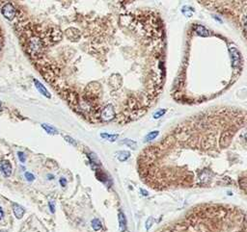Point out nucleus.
<instances>
[{"mask_svg": "<svg viewBox=\"0 0 247 232\" xmlns=\"http://www.w3.org/2000/svg\"><path fill=\"white\" fill-rule=\"evenodd\" d=\"M125 143L127 144V145H128L129 147H131V148H135V147H136V144L133 143L131 140H127V141L125 142Z\"/></svg>", "mask_w": 247, "mask_h": 232, "instance_id": "6ab92c4d", "label": "nucleus"}, {"mask_svg": "<svg viewBox=\"0 0 247 232\" xmlns=\"http://www.w3.org/2000/svg\"><path fill=\"white\" fill-rule=\"evenodd\" d=\"M155 232H247V211L229 204H202Z\"/></svg>", "mask_w": 247, "mask_h": 232, "instance_id": "f257e3e1", "label": "nucleus"}, {"mask_svg": "<svg viewBox=\"0 0 247 232\" xmlns=\"http://www.w3.org/2000/svg\"><path fill=\"white\" fill-rule=\"evenodd\" d=\"M2 16L8 20H12L16 16V8L12 5L11 3H7L6 5H4L1 9Z\"/></svg>", "mask_w": 247, "mask_h": 232, "instance_id": "f03ea898", "label": "nucleus"}, {"mask_svg": "<svg viewBox=\"0 0 247 232\" xmlns=\"http://www.w3.org/2000/svg\"><path fill=\"white\" fill-rule=\"evenodd\" d=\"M0 107H1V103H0Z\"/></svg>", "mask_w": 247, "mask_h": 232, "instance_id": "5701e85b", "label": "nucleus"}, {"mask_svg": "<svg viewBox=\"0 0 247 232\" xmlns=\"http://www.w3.org/2000/svg\"><path fill=\"white\" fill-rule=\"evenodd\" d=\"M12 210H13V213L15 215V217L16 219H19V220H20L25 214V209L19 203H15V202L12 203Z\"/></svg>", "mask_w": 247, "mask_h": 232, "instance_id": "423d86ee", "label": "nucleus"}, {"mask_svg": "<svg viewBox=\"0 0 247 232\" xmlns=\"http://www.w3.org/2000/svg\"><path fill=\"white\" fill-rule=\"evenodd\" d=\"M65 140H66L68 143H70L72 144V145H76V143H75V141L73 140L72 138H71V137H69V136H65Z\"/></svg>", "mask_w": 247, "mask_h": 232, "instance_id": "a211bd4d", "label": "nucleus"}, {"mask_svg": "<svg viewBox=\"0 0 247 232\" xmlns=\"http://www.w3.org/2000/svg\"><path fill=\"white\" fill-rule=\"evenodd\" d=\"M42 127L44 128V129L49 133V134H51V135H54V134H57L58 131L56 128H54L53 126L49 125V124H46V123H43L42 124Z\"/></svg>", "mask_w": 247, "mask_h": 232, "instance_id": "6e6552de", "label": "nucleus"}, {"mask_svg": "<svg viewBox=\"0 0 247 232\" xmlns=\"http://www.w3.org/2000/svg\"><path fill=\"white\" fill-rule=\"evenodd\" d=\"M158 135V131H154V132H151L150 134L147 135L146 137V141H151V140H154L157 138V136Z\"/></svg>", "mask_w": 247, "mask_h": 232, "instance_id": "9b49d317", "label": "nucleus"}, {"mask_svg": "<svg viewBox=\"0 0 247 232\" xmlns=\"http://www.w3.org/2000/svg\"><path fill=\"white\" fill-rule=\"evenodd\" d=\"M47 177H49V180H51V179H53V178H54V176H53L52 174H49V175H47Z\"/></svg>", "mask_w": 247, "mask_h": 232, "instance_id": "4be33fe9", "label": "nucleus"}, {"mask_svg": "<svg viewBox=\"0 0 247 232\" xmlns=\"http://www.w3.org/2000/svg\"><path fill=\"white\" fill-rule=\"evenodd\" d=\"M0 170H1L2 173L4 174V176L6 177H10L12 175V171H13V168L11 163L8 160H3L0 164Z\"/></svg>", "mask_w": 247, "mask_h": 232, "instance_id": "20e7f679", "label": "nucleus"}, {"mask_svg": "<svg viewBox=\"0 0 247 232\" xmlns=\"http://www.w3.org/2000/svg\"><path fill=\"white\" fill-rule=\"evenodd\" d=\"M3 218H4V211L2 207H0V220H2Z\"/></svg>", "mask_w": 247, "mask_h": 232, "instance_id": "412c9836", "label": "nucleus"}, {"mask_svg": "<svg viewBox=\"0 0 247 232\" xmlns=\"http://www.w3.org/2000/svg\"><path fill=\"white\" fill-rule=\"evenodd\" d=\"M119 221H120V225H121V227L124 229L125 228V217L123 214H120V218H119Z\"/></svg>", "mask_w": 247, "mask_h": 232, "instance_id": "dca6fc26", "label": "nucleus"}, {"mask_svg": "<svg viewBox=\"0 0 247 232\" xmlns=\"http://www.w3.org/2000/svg\"><path fill=\"white\" fill-rule=\"evenodd\" d=\"M165 112H166L165 110H160L159 112H157V113L154 115V118H155V119H157V118H160V117H161L162 115H164V114H165Z\"/></svg>", "mask_w": 247, "mask_h": 232, "instance_id": "aec40b11", "label": "nucleus"}, {"mask_svg": "<svg viewBox=\"0 0 247 232\" xmlns=\"http://www.w3.org/2000/svg\"><path fill=\"white\" fill-rule=\"evenodd\" d=\"M120 154H122V155H120L118 157L120 161H125L129 157V152H128V151H121Z\"/></svg>", "mask_w": 247, "mask_h": 232, "instance_id": "f8f14e48", "label": "nucleus"}, {"mask_svg": "<svg viewBox=\"0 0 247 232\" xmlns=\"http://www.w3.org/2000/svg\"><path fill=\"white\" fill-rule=\"evenodd\" d=\"M33 82H34V85H35L36 89H37L38 91H39V93H42L43 96H46V97H47V98H49V97H50V93H49V92L47 91L46 88L45 86L40 82V81H38L37 79H34V80H33Z\"/></svg>", "mask_w": 247, "mask_h": 232, "instance_id": "0eeeda50", "label": "nucleus"}, {"mask_svg": "<svg viewBox=\"0 0 247 232\" xmlns=\"http://www.w3.org/2000/svg\"><path fill=\"white\" fill-rule=\"evenodd\" d=\"M49 207L50 212L53 214V213L55 212V202H54L53 200H50V201H49Z\"/></svg>", "mask_w": 247, "mask_h": 232, "instance_id": "2eb2a0df", "label": "nucleus"}, {"mask_svg": "<svg viewBox=\"0 0 247 232\" xmlns=\"http://www.w3.org/2000/svg\"><path fill=\"white\" fill-rule=\"evenodd\" d=\"M24 176H25V178H26L27 181H29V182H32V181L35 180V176H34V174L31 173H29V171H26V173H24Z\"/></svg>", "mask_w": 247, "mask_h": 232, "instance_id": "ddd939ff", "label": "nucleus"}, {"mask_svg": "<svg viewBox=\"0 0 247 232\" xmlns=\"http://www.w3.org/2000/svg\"><path fill=\"white\" fill-rule=\"evenodd\" d=\"M18 157L19 159V161L21 163H25V161H26V156H25V154L23 152H21V151H19L18 152Z\"/></svg>", "mask_w": 247, "mask_h": 232, "instance_id": "4468645a", "label": "nucleus"}, {"mask_svg": "<svg viewBox=\"0 0 247 232\" xmlns=\"http://www.w3.org/2000/svg\"><path fill=\"white\" fill-rule=\"evenodd\" d=\"M59 183H60V185H61L63 188H65V187L67 186V183L68 182H67V179L65 178V177H61V178L59 179Z\"/></svg>", "mask_w": 247, "mask_h": 232, "instance_id": "f3484780", "label": "nucleus"}, {"mask_svg": "<svg viewBox=\"0 0 247 232\" xmlns=\"http://www.w3.org/2000/svg\"><path fill=\"white\" fill-rule=\"evenodd\" d=\"M115 117V111L111 105H107L101 112V119L103 122H110Z\"/></svg>", "mask_w": 247, "mask_h": 232, "instance_id": "7ed1b4c3", "label": "nucleus"}, {"mask_svg": "<svg viewBox=\"0 0 247 232\" xmlns=\"http://www.w3.org/2000/svg\"><path fill=\"white\" fill-rule=\"evenodd\" d=\"M92 227L94 228V230H96V231L101 229L102 225H101V221L98 220V219H94V220L92 221Z\"/></svg>", "mask_w": 247, "mask_h": 232, "instance_id": "9d476101", "label": "nucleus"}, {"mask_svg": "<svg viewBox=\"0 0 247 232\" xmlns=\"http://www.w3.org/2000/svg\"><path fill=\"white\" fill-rule=\"evenodd\" d=\"M43 44L42 42L39 38H32L30 39V49L33 53H38L40 52V50L42 49Z\"/></svg>", "mask_w": 247, "mask_h": 232, "instance_id": "39448f33", "label": "nucleus"}, {"mask_svg": "<svg viewBox=\"0 0 247 232\" xmlns=\"http://www.w3.org/2000/svg\"><path fill=\"white\" fill-rule=\"evenodd\" d=\"M196 32L199 34V35H201L203 37H207L210 35L209 31H207V30L204 26H202V25H198V26L196 27Z\"/></svg>", "mask_w": 247, "mask_h": 232, "instance_id": "1a4fd4ad", "label": "nucleus"}]
</instances>
